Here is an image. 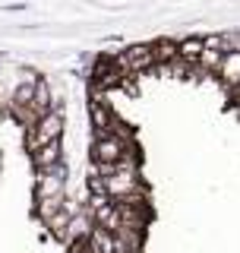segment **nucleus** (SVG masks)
<instances>
[{"instance_id":"obj_2","label":"nucleus","mask_w":240,"mask_h":253,"mask_svg":"<svg viewBox=\"0 0 240 253\" xmlns=\"http://www.w3.org/2000/svg\"><path fill=\"white\" fill-rule=\"evenodd\" d=\"M130 152H136L133 136H95V146H92L95 165H117Z\"/></svg>"},{"instance_id":"obj_6","label":"nucleus","mask_w":240,"mask_h":253,"mask_svg":"<svg viewBox=\"0 0 240 253\" xmlns=\"http://www.w3.org/2000/svg\"><path fill=\"white\" fill-rule=\"evenodd\" d=\"M32 162H35L38 171H47V168H54V165H60V162H63V146H60V139H54V142H47V146L35 149V152H32Z\"/></svg>"},{"instance_id":"obj_4","label":"nucleus","mask_w":240,"mask_h":253,"mask_svg":"<svg viewBox=\"0 0 240 253\" xmlns=\"http://www.w3.org/2000/svg\"><path fill=\"white\" fill-rule=\"evenodd\" d=\"M63 190H67V171H63V162L54 165L47 171H38V184H35V196L38 200H63Z\"/></svg>"},{"instance_id":"obj_10","label":"nucleus","mask_w":240,"mask_h":253,"mask_svg":"<svg viewBox=\"0 0 240 253\" xmlns=\"http://www.w3.org/2000/svg\"><path fill=\"white\" fill-rule=\"evenodd\" d=\"M152 47H155V63H164V67L180 57V51H177V44H174V42H158V44H152Z\"/></svg>"},{"instance_id":"obj_1","label":"nucleus","mask_w":240,"mask_h":253,"mask_svg":"<svg viewBox=\"0 0 240 253\" xmlns=\"http://www.w3.org/2000/svg\"><path fill=\"white\" fill-rule=\"evenodd\" d=\"M60 133H63V114L54 108L51 114H44L38 124L26 126V146H29V152H35V149L47 146V142L60 139Z\"/></svg>"},{"instance_id":"obj_8","label":"nucleus","mask_w":240,"mask_h":253,"mask_svg":"<svg viewBox=\"0 0 240 253\" xmlns=\"http://www.w3.org/2000/svg\"><path fill=\"white\" fill-rule=\"evenodd\" d=\"M177 51H180V60L193 67V63H199V57H202L205 42H202V38H187V42H180V44H177Z\"/></svg>"},{"instance_id":"obj_9","label":"nucleus","mask_w":240,"mask_h":253,"mask_svg":"<svg viewBox=\"0 0 240 253\" xmlns=\"http://www.w3.org/2000/svg\"><path fill=\"white\" fill-rule=\"evenodd\" d=\"M225 54H228L225 47H205L196 67H199V70H209V73H218V67H221V60H225Z\"/></svg>"},{"instance_id":"obj_7","label":"nucleus","mask_w":240,"mask_h":253,"mask_svg":"<svg viewBox=\"0 0 240 253\" xmlns=\"http://www.w3.org/2000/svg\"><path fill=\"white\" fill-rule=\"evenodd\" d=\"M218 76L228 89H240V51H228L218 67Z\"/></svg>"},{"instance_id":"obj_3","label":"nucleus","mask_w":240,"mask_h":253,"mask_svg":"<svg viewBox=\"0 0 240 253\" xmlns=\"http://www.w3.org/2000/svg\"><path fill=\"white\" fill-rule=\"evenodd\" d=\"M114 57H117L120 70H123L126 76H136V73H146V70L155 67V47L152 44H133V47H126V51L114 54Z\"/></svg>"},{"instance_id":"obj_5","label":"nucleus","mask_w":240,"mask_h":253,"mask_svg":"<svg viewBox=\"0 0 240 253\" xmlns=\"http://www.w3.org/2000/svg\"><path fill=\"white\" fill-rule=\"evenodd\" d=\"M126 73L120 70V63L117 57H101L98 63H95V70H92V85H98V89H114L117 83H123Z\"/></svg>"}]
</instances>
